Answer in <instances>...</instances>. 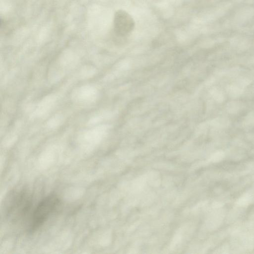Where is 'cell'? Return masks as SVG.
Returning a JSON list of instances; mask_svg holds the SVG:
<instances>
[{
	"mask_svg": "<svg viewBox=\"0 0 254 254\" xmlns=\"http://www.w3.org/2000/svg\"><path fill=\"white\" fill-rule=\"evenodd\" d=\"M32 205L31 195L24 189L12 190L4 202V213L10 221L17 222L29 213Z\"/></svg>",
	"mask_w": 254,
	"mask_h": 254,
	"instance_id": "6da1fadb",
	"label": "cell"
},
{
	"mask_svg": "<svg viewBox=\"0 0 254 254\" xmlns=\"http://www.w3.org/2000/svg\"><path fill=\"white\" fill-rule=\"evenodd\" d=\"M60 203L59 198L51 194L44 197L37 205L30 215L28 231L32 233L38 230L57 209Z\"/></svg>",
	"mask_w": 254,
	"mask_h": 254,
	"instance_id": "7a4b0ae2",
	"label": "cell"
},
{
	"mask_svg": "<svg viewBox=\"0 0 254 254\" xmlns=\"http://www.w3.org/2000/svg\"><path fill=\"white\" fill-rule=\"evenodd\" d=\"M135 22L132 16L125 10H117L114 15V28L116 35L124 37L133 30Z\"/></svg>",
	"mask_w": 254,
	"mask_h": 254,
	"instance_id": "3957f363",
	"label": "cell"
}]
</instances>
